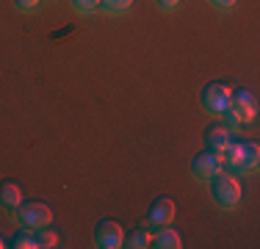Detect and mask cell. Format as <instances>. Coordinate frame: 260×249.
Returning a JSON list of instances; mask_svg holds the SVG:
<instances>
[{
	"label": "cell",
	"mask_w": 260,
	"mask_h": 249,
	"mask_svg": "<svg viewBox=\"0 0 260 249\" xmlns=\"http://www.w3.org/2000/svg\"><path fill=\"white\" fill-rule=\"evenodd\" d=\"M133 9V0H100V11L108 17H119Z\"/></svg>",
	"instance_id": "4fadbf2b"
},
{
	"label": "cell",
	"mask_w": 260,
	"mask_h": 249,
	"mask_svg": "<svg viewBox=\"0 0 260 249\" xmlns=\"http://www.w3.org/2000/svg\"><path fill=\"white\" fill-rule=\"evenodd\" d=\"M224 166H221V155L213 152V149H200V152L191 158V177L197 183H208L210 177H216Z\"/></svg>",
	"instance_id": "8992f818"
},
{
	"label": "cell",
	"mask_w": 260,
	"mask_h": 249,
	"mask_svg": "<svg viewBox=\"0 0 260 249\" xmlns=\"http://www.w3.org/2000/svg\"><path fill=\"white\" fill-rule=\"evenodd\" d=\"M160 11H175L177 6H180V0H155Z\"/></svg>",
	"instance_id": "d6986e66"
},
{
	"label": "cell",
	"mask_w": 260,
	"mask_h": 249,
	"mask_svg": "<svg viewBox=\"0 0 260 249\" xmlns=\"http://www.w3.org/2000/svg\"><path fill=\"white\" fill-rule=\"evenodd\" d=\"M9 246H14V249H39L36 246V233L22 227L20 233H14V238L9 241Z\"/></svg>",
	"instance_id": "9a60e30c"
},
{
	"label": "cell",
	"mask_w": 260,
	"mask_h": 249,
	"mask_svg": "<svg viewBox=\"0 0 260 249\" xmlns=\"http://www.w3.org/2000/svg\"><path fill=\"white\" fill-rule=\"evenodd\" d=\"M230 95H233V86H227L224 80H210L200 95V105L210 116H221L227 103H230Z\"/></svg>",
	"instance_id": "5b68a950"
},
{
	"label": "cell",
	"mask_w": 260,
	"mask_h": 249,
	"mask_svg": "<svg viewBox=\"0 0 260 249\" xmlns=\"http://www.w3.org/2000/svg\"><path fill=\"white\" fill-rule=\"evenodd\" d=\"M257 116V97L252 89H246V86H238V89H233L230 95V103H227L224 114H221V124L230 130H241L246 128L252 119Z\"/></svg>",
	"instance_id": "6da1fadb"
},
{
	"label": "cell",
	"mask_w": 260,
	"mask_h": 249,
	"mask_svg": "<svg viewBox=\"0 0 260 249\" xmlns=\"http://www.w3.org/2000/svg\"><path fill=\"white\" fill-rule=\"evenodd\" d=\"M230 141H233V130L224 128L221 122H213V124L205 130V147L213 149V152H221V149L230 144Z\"/></svg>",
	"instance_id": "9c48e42d"
},
{
	"label": "cell",
	"mask_w": 260,
	"mask_h": 249,
	"mask_svg": "<svg viewBox=\"0 0 260 249\" xmlns=\"http://www.w3.org/2000/svg\"><path fill=\"white\" fill-rule=\"evenodd\" d=\"M20 202H22V189L17 183H11V180H3L0 183V208L14 213L20 208Z\"/></svg>",
	"instance_id": "8fae6325"
},
{
	"label": "cell",
	"mask_w": 260,
	"mask_h": 249,
	"mask_svg": "<svg viewBox=\"0 0 260 249\" xmlns=\"http://www.w3.org/2000/svg\"><path fill=\"white\" fill-rule=\"evenodd\" d=\"M3 246H9V244H6V241H3V235H0V249H3Z\"/></svg>",
	"instance_id": "ffe728a7"
},
{
	"label": "cell",
	"mask_w": 260,
	"mask_h": 249,
	"mask_svg": "<svg viewBox=\"0 0 260 249\" xmlns=\"http://www.w3.org/2000/svg\"><path fill=\"white\" fill-rule=\"evenodd\" d=\"M39 3H42V0H14V9L22 11V14H30V11L39 9Z\"/></svg>",
	"instance_id": "e0dca14e"
},
{
	"label": "cell",
	"mask_w": 260,
	"mask_h": 249,
	"mask_svg": "<svg viewBox=\"0 0 260 249\" xmlns=\"http://www.w3.org/2000/svg\"><path fill=\"white\" fill-rule=\"evenodd\" d=\"M152 241V233H150V224H144V227H136L130 230V233L125 235V241H122V246L127 249H147Z\"/></svg>",
	"instance_id": "7c38bea8"
},
{
	"label": "cell",
	"mask_w": 260,
	"mask_h": 249,
	"mask_svg": "<svg viewBox=\"0 0 260 249\" xmlns=\"http://www.w3.org/2000/svg\"><path fill=\"white\" fill-rule=\"evenodd\" d=\"M221 166L230 169L233 174H246L255 172L260 164V147L257 141H230L224 149H221Z\"/></svg>",
	"instance_id": "7a4b0ae2"
},
{
	"label": "cell",
	"mask_w": 260,
	"mask_h": 249,
	"mask_svg": "<svg viewBox=\"0 0 260 249\" xmlns=\"http://www.w3.org/2000/svg\"><path fill=\"white\" fill-rule=\"evenodd\" d=\"M208 3H210V6H213V9H216V11H230V9H233V6H235V3H238V0H208Z\"/></svg>",
	"instance_id": "ac0fdd59"
},
{
	"label": "cell",
	"mask_w": 260,
	"mask_h": 249,
	"mask_svg": "<svg viewBox=\"0 0 260 249\" xmlns=\"http://www.w3.org/2000/svg\"><path fill=\"white\" fill-rule=\"evenodd\" d=\"M122 241H125V230H122L119 222H114V219L97 222V227H94V246H100V249H119Z\"/></svg>",
	"instance_id": "52a82bcc"
},
{
	"label": "cell",
	"mask_w": 260,
	"mask_h": 249,
	"mask_svg": "<svg viewBox=\"0 0 260 249\" xmlns=\"http://www.w3.org/2000/svg\"><path fill=\"white\" fill-rule=\"evenodd\" d=\"M150 246H155V249H180V246H183V235L177 233L175 227L164 224V227L155 230V235H152Z\"/></svg>",
	"instance_id": "30bf717a"
},
{
	"label": "cell",
	"mask_w": 260,
	"mask_h": 249,
	"mask_svg": "<svg viewBox=\"0 0 260 249\" xmlns=\"http://www.w3.org/2000/svg\"><path fill=\"white\" fill-rule=\"evenodd\" d=\"M36 233V246L39 249H53V246H58V233L47 224V227H39V230H34Z\"/></svg>",
	"instance_id": "5bb4252c"
},
{
	"label": "cell",
	"mask_w": 260,
	"mask_h": 249,
	"mask_svg": "<svg viewBox=\"0 0 260 249\" xmlns=\"http://www.w3.org/2000/svg\"><path fill=\"white\" fill-rule=\"evenodd\" d=\"M177 216V205L175 199L169 197H158L150 202V208H147V224L150 227H164V224H172Z\"/></svg>",
	"instance_id": "ba28073f"
},
{
	"label": "cell",
	"mask_w": 260,
	"mask_h": 249,
	"mask_svg": "<svg viewBox=\"0 0 260 249\" xmlns=\"http://www.w3.org/2000/svg\"><path fill=\"white\" fill-rule=\"evenodd\" d=\"M14 219L25 230H39V227H47V224L53 222V210L47 208L45 202L28 199V202H20V208L14 210Z\"/></svg>",
	"instance_id": "277c9868"
},
{
	"label": "cell",
	"mask_w": 260,
	"mask_h": 249,
	"mask_svg": "<svg viewBox=\"0 0 260 249\" xmlns=\"http://www.w3.org/2000/svg\"><path fill=\"white\" fill-rule=\"evenodd\" d=\"M208 183H210V197H213L216 208H221V210H235L238 208L244 191H241V183H238V177H235L233 172L221 169L216 177H210Z\"/></svg>",
	"instance_id": "3957f363"
},
{
	"label": "cell",
	"mask_w": 260,
	"mask_h": 249,
	"mask_svg": "<svg viewBox=\"0 0 260 249\" xmlns=\"http://www.w3.org/2000/svg\"><path fill=\"white\" fill-rule=\"evenodd\" d=\"M70 3L80 17H89V14H94V11H100V0H70Z\"/></svg>",
	"instance_id": "2e32d148"
}]
</instances>
